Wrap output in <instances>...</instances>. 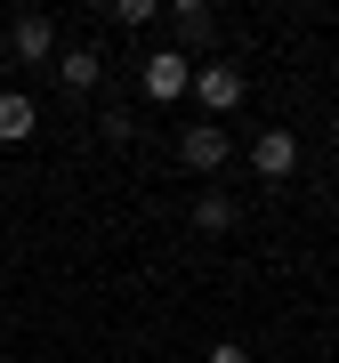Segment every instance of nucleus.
<instances>
[{
  "mask_svg": "<svg viewBox=\"0 0 339 363\" xmlns=\"http://www.w3.org/2000/svg\"><path fill=\"white\" fill-rule=\"evenodd\" d=\"M170 33H178L186 57H194V49H210V40H218V16H210L202 0H170Z\"/></svg>",
  "mask_w": 339,
  "mask_h": 363,
  "instance_id": "obj_6",
  "label": "nucleus"
},
{
  "mask_svg": "<svg viewBox=\"0 0 339 363\" xmlns=\"http://www.w3.org/2000/svg\"><path fill=\"white\" fill-rule=\"evenodd\" d=\"M138 89L154 97V105H178L186 89H194V57H186L178 40H170V49H145L138 57Z\"/></svg>",
  "mask_w": 339,
  "mask_h": 363,
  "instance_id": "obj_1",
  "label": "nucleus"
},
{
  "mask_svg": "<svg viewBox=\"0 0 339 363\" xmlns=\"http://www.w3.org/2000/svg\"><path fill=\"white\" fill-rule=\"evenodd\" d=\"M210 363H250V347H243V339H218V347H210Z\"/></svg>",
  "mask_w": 339,
  "mask_h": 363,
  "instance_id": "obj_11",
  "label": "nucleus"
},
{
  "mask_svg": "<svg viewBox=\"0 0 339 363\" xmlns=\"http://www.w3.org/2000/svg\"><path fill=\"white\" fill-rule=\"evenodd\" d=\"M235 218H243L235 194H202V202H194V226H202V234H235Z\"/></svg>",
  "mask_w": 339,
  "mask_h": 363,
  "instance_id": "obj_9",
  "label": "nucleus"
},
{
  "mask_svg": "<svg viewBox=\"0 0 339 363\" xmlns=\"http://www.w3.org/2000/svg\"><path fill=\"white\" fill-rule=\"evenodd\" d=\"M0 339H9V315H0Z\"/></svg>",
  "mask_w": 339,
  "mask_h": 363,
  "instance_id": "obj_12",
  "label": "nucleus"
},
{
  "mask_svg": "<svg viewBox=\"0 0 339 363\" xmlns=\"http://www.w3.org/2000/svg\"><path fill=\"white\" fill-rule=\"evenodd\" d=\"M57 49H65V40H57L49 16H9V57L16 65H57Z\"/></svg>",
  "mask_w": 339,
  "mask_h": 363,
  "instance_id": "obj_3",
  "label": "nucleus"
},
{
  "mask_svg": "<svg viewBox=\"0 0 339 363\" xmlns=\"http://www.w3.org/2000/svg\"><path fill=\"white\" fill-rule=\"evenodd\" d=\"M57 81H65L73 97H89L97 81H105V57L97 49H57Z\"/></svg>",
  "mask_w": 339,
  "mask_h": 363,
  "instance_id": "obj_7",
  "label": "nucleus"
},
{
  "mask_svg": "<svg viewBox=\"0 0 339 363\" xmlns=\"http://www.w3.org/2000/svg\"><path fill=\"white\" fill-rule=\"evenodd\" d=\"M33 130H40L33 97H25V89H0V145H25Z\"/></svg>",
  "mask_w": 339,
  "mask_h": 363,
  "instance_id": "obj_8",
  "label": "nucleus"
},
{
  "mask_svg": "<svg viewBox=\"0 0 339 363\" xmlns=\"http://www.w3.org/2000/svg\"><path fill=\"white\" fill-rule=\"evenodd\" d=\"M250 169H259L267 186L291 178V169H299V130H259V138H250Z\"/></svg>",
  "mask_w": 339,
  "mask_h": 363,
  "instance_id": "obj_4",
  "label": "nucleus"
},
{
  "mask_svg": "<svg viewBox=\"0 0 339 363\" xmlns=\"http://www.w3.org/2000/svg\"><path fill=\"white\" fill-rule=\"evenodd\" d=\"M154 16H162L154 0H113V25H121V33H145V25H154Z\"/></svg>",
  "mask_w": 339,
  "mask_h": 363,
  "instance_id": "obj_10",
  "label": "nucleus"
},
{
  "mask_svg": "<svg viewBox=\"0 0 339 363\" xmlns=\"http://www.w3.org/2000/svg\"><path fill=\"white\" fill-rule=\"evenodd\" d=\"M194 97H202V113L218 121V113H235L250 97V81H243V65H194Z\"/></svg>",
  "mask_w": 339,
  "mask_h": 363,
  "instance_id": "obj_2",
  "label": "nucleus"
},
{
  "mask_svg": "<svg viewBox=\"0 0 339 363\" xmlns=\"http://www.w3.org/2000/svg\"><path fill=\"white\" fill-rule=\"evenodd\" d=\"M226 154H235V138H226L218 121H194V130L178 138V162H186V169H218Z\"/></svg>",
  "mask_w": 339,
  "mask_h": 363,
  "instance_id": "obj_5",
  "label": "nucleus"
}]
</instances>
